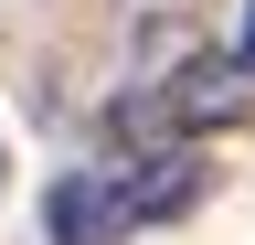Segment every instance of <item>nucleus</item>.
Instances as JSON below:
<instances>
[{
	"mask_svg": "<svg viewBox=\"0 0 255 245\" xmlns=\"http://www.w3.org/2000/svg\"><path fill=\"white\" fill-rule=\"evenodd\" d=\"M117 224L138 235V224H181L191 203L213 192V149L202 139H170V149H138V160H117Z\"/></svg>",
	"mask_w": 255,
	"mask_h": 245,
	"instance_id": "obj_2",
	"label": "nucleus"
},
{
	"mask_svg": "<svg viewBox=\"0 0 255 245\" xmlns=\"http://www.w3.org/2000/svg\"><path fill=\"white\" fill-rule=\"evenodd\" d=\"M245 64L234 53H181L159 85H138V96L107 107V139L138 160V149H170V139H202V128H245Z\"/></svg>",
	"mask_w": 255,
	"mask_h": 245,
	"instance_id": "obj_1",
	"label": "nucleus"
},
{
	"mask_svg": "<svg viewBox=\"0 0 255 245\" xmlns=\"http://www.w3.org/2000/svg\"><path fill=\"white\" fill-rule=\"evenodd\" d=\"M43 224H53V245H117L128 224H117V181L107 171H64L53 192H43Z\"/></svg>",
	"mask_w": 255,
	"mask_h": 245,
	"instance_id": "obj_3",
	"label": "nucleus"
},
{
	"mask_svg": "<svg viewBox=\"0 0 255 245\" xmlns=\"http://www.w3.org/2000/svg\"><path fill=\"white\" fill-rule=\"evenodd\" d=\"M234 64H245V75H255V11H245V43H234Z\"/></svg>",
	"mask_w": 255,
	"mask_h": 245,
	"instance_id": "obj_4",
	"label": "nucleus"
}]
</instances>
